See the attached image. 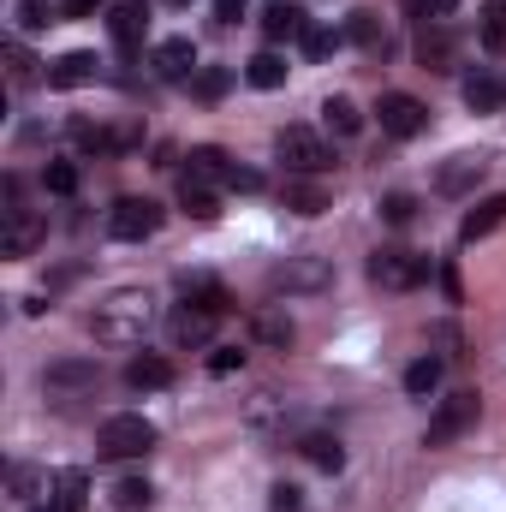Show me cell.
Here are the masks:
<instances>
[{
	"label": "cell",
	"mask_w": 506,
	"mask_h": 512,
	"mask_svg": "<svg viewBox=\"0 0 506 512\" xmlns=\"http://www.w3.org/2000/svg\"><path fill=\"white\" fill-rule=\"evenodd\" d=\"M149 328H155V298H149L143 286L108 292V298L96 304V316H90V334H96L102 346H143Z\"/></svg>",
	"instance_id": "obj_1"
},
{
	"label": "cell",
	"mask_w": 506,
	"mask_h": 512,
	"mask_svg": "<svg viewBox=\"0 0 506 512\" xmlns=\"http://www.w3.org/2000/svg\"><path fill=\"white\" fill-rule=\"evenodd\" d=\"M477 417H483V399H477L471 387L447 393V399L435 405V417H429V435H423V447H453L465 429H477Z\"/></svg>",
	"instance_id": "obj_2"
},
{
	"label": "cell",
	"mask_w": 506,
	"mask_h": 512,
	"mask_svg": "<svg viewBox=\"0 0 506 512\" xmlns=\"http://www.w3.org/2000/svg\"><path fill=\"white\" fill-rule=\"evenodd\" d=\"M149 447H155V423H149V417H137V411L108 417V423H102V435H96V453H102V459H143Z\"/></svg>",
	"instance_id": "obj_3"
},
{
	"label": "cell",
	"mask_w": 506,
	"mask_h": 512,
	"mask_svg": "<svg viewBox=\"0 0 506 512\" xmlns=\"http://www.w3.org/2000/svg\"><path fill=\"white\" fill-rule=\"evenodd\" d=\"M274 155H280V167H286V173H310V179L334 167V149H328L310 126H286L280 137H274Z\"/></svg>",
	"instance_id": "obj_4"
},
{
	"label": "cell",
	"mask_w": 506,
	"mask_h": 512,
	"mask_svg": "<svg viewBox=\"0 0 506 512\" xmlns=\"http://www.w3.org/2000/svg\"><path fill=\"white\" fill-rule=\"evenodd\" d=\"M370 280H376L381 292H411V286L429 280V256L399 251V245H381V251L370 256Z\"/></svg>",
	"instance_id": "obj_5"
},
{
	"label": "cell",
	"mask_w": 506,
	"mask_h": 512,
	"mask_svg": "<svg viewBox=\"0 0 506 512\" xmlns=\"http://www.w3.org/2000/svg\"><path fill=\"white\" fill-rule=\"evenodd\" d=\"M328 280H334V268H328V256H316V251L286 256V262L268 274V286H274V292H286V298H292V292H322Z\"/></svg>",
	"instance_id": "obj_6"
},
{
	"label": "cell",
	"mask_w": 506,
	"mask_h": 512,
	"mask_svg": "<svg viewBox=\"0 0 506 512\" xmlns=\"http://www.w3.org/2000/svg\"><path fill=\"white\" fill-rule=\"evenodd\" d=\"M155 227H161V203H149V197H120V203L108 209V233L126 239V245L149 239Z\"/></svg>",
	"instance_id": "obj_7"
},
{
	"label": "cell",
	"mask_w": 506,
	"mask_h": 512,
	"mask_svg": "<svg viewBox=\"0 0 506 512\" xmlns=\"http://www.w3.org/2000/svg\"><path fill=\"white\" fill-rule=\"evenodd\" d=\"M376 120L387 137H417V131L429 126V108L417 102V96H405V90H387L376 102Z\"/></svg>",
	"instance_id": "obj_8"
},
{
	"label": "cell",
	"mask_w": 506,
	"mask_h": 512,
	"mask_svg": "<svg viewBox=\"0 0 506 512\" xmlns=\"http://www.w3.org/2000/svg\"><path fill=\"white\" fill-rule=\"evenodd\" d=\"M280 203L292 215H322V209H334V191L322 179H310V173H286L280 179Z\"/></svg>",
	"instance_id": "obj_9"
},
{
	"label": "cell",
	"mask_w": 506,
	"mask_h": 512,
	"mask_svg": "<svg viewBox=\"0 0 506 512\" xmlns=\"http://www.w3.org/2000/svg\"><path fill=\"white\" fill-rule=\"evenodd\" d=\"M155 78L161 84H185V78H197V48H191V36H167L161 48H155Z\"/></svg>",
	"instance_id": "obj_10"
},
{
	"label": "cell",
	"mask_w": 506,
	"mask_h": 512,
	"mask_svg": "<svg viewBox=\"0 0 506 512\" xmlns=\"http://www.w3.org/2000/svg\"><path fill=\"white\" fill-rule=\"evenodd\" d=\"M483 173H489V155H453V161L435 173V191H441V197H465V191L483 185Z\"/></svg>",
	"instance_id": "obj_11"
},
{
	"label": "cell",
	"mask_w": 506,
	"mask_h": 512,
	"mask_svg": "<svg viewBox=\"0 0 506 512\" xmlns=\"http://www.w3.org/2000/svg\"><path fill=\"white\" fill-rule=\"evenodd\" d=\"M108 30H114V48H120V54H137L143 36H149V6H143V0H120L114 18H108Z\"/></svg>",
	"instance_id": "obj_12"
},
{
	"label": "cell",
	"mask_w": 506,
	"mask_h": 512,
	"mask_svg": "<svg viewBox=\"0 0 506 512\" xmlns=\"http://www.w3.org/2000/svg\"><path fill=\"white\" fill-rule=\"evenodd\" d=\"M215 322H221L215 310H203V304H179L167 328H173L179 346H209V340H215Z\"/></svg>",
	"instance_id": "obj_13"
},
{
	"label": "cell",
	"mask_w": 506,
	"mask_h": 512,
	"mask_svg": "<svg viewBox=\"0 0 506 512\" xmlns=\"http://www.w3.org/2000/svg\"><path fill=\"white\" fill-rule=\"evenodd\" d=\"M126 387L131 393H161V387H173V364L161 352H137L126 364Z\"/></svg>",
	"instance_id": "obj_14"
},
{
	"label": "cell",
	"mask_w": 506,
	"mask_h": 512,
	"mask_svg": "<svg viewBox=\"0 0 506 512\" xmlns=\"http://www.w3.org/2000/svg\"><path fill=\"white\" fill-rule=\"evenodd\" d=\"M417 60H423L429 72H453V66H459V48H453V36L441 30V18L423 24V36H417Z\"/></svg>",
	"instance_id": "obj_15"
},
{
	"label": "cell",
	"mask_w": 506,
	"mask_h": 512,
	"mask_svg": "<svg viewBox=\"0 0 506 512\" xmlns=\"http://www.w3.org/2000/svg\"><path fill=\"white\" fill-rule=\"evenodd\" d=\"M96 72H102V60L96 54H60L54 66H48V90H78V84H96Z\"/></svg>",
	"instance_id": "obj_16"
},
{
	"label": "cell",
	"mask_w": 506,
	"mask_h": 512,
	"mask_svg": "<svg viewBox=\"0 0 506 512\" xmlns=\"http://www.w3.org/2000/svg\"><path fill=\"white\" fill-rule=\"evenodd\" d=\"M185 161H191V167H185V179H191V185H227V179H233V155H227V149H215V143L191 149Z\"/></svg>",
	"instance_id": "obj_17"
},
{
	"label": "cell",
	"mask_w": 506,
	"mask_h": 512,
	"mask_svg": "<svg viewBox=\"0 0 506 512\" xmlns=\"http://www.w3.org/2000/svg\"><path fill=\"white\" fill-rule=\"evenodd\" d=\"M465 108H471V114H501L506 108V72H477V78H465Z\"/></svg>",
	"instance_id": "obj_18"
},
{
	"label": "cell",
	"mask_w": 506,
	"mask_h": 512,
	"mask_svg": "<svg viewBox=\"0 0 506 512\" xmlns=\"http://www.w3.org/2000/svg\"><path fill=\"white\" fill-rule=\"evenodd\" d=\"M495 227H506V191H495V197H483L465 221H459V239L465 245H477V239H489Z\"/></svg>",
	"instance_id": "obj_19"
},
{
	"label": "cell",
	"mask_w": 506,
	"mask_h": 512,
	"mask_svg": "<svg viewBox=\"0 0 506 512\" xmlns=\"http://www.w3.org/2000/svg\"><path fill=\"white\" fill-rule=\"evenodd\" d=\"M304 30H310V18H304L298 6H286V0H274V6L262 12V36H268V42H292V36L304 42Z\"/></svg>",
	"instance_id": "obj_20"
},
{
	"label": "cell",
	"mask_w": 506,
	"mask_h": 512,
	"mask_svg": "<svg viewBox=\"0 0 506 512\" xmlns=\"http://www.w3.org/2000/svg\"><path fill=\"white\" fill-rule=\"evenodd\" d=\"M179 292H185V304H203V310H215V316H227V310H233L227 286H221V280H209V274H179Z\"/></svg>",
	"instance_id": "obj_21"
},
{
	"label": "cell",
	"mask_w": 506,
	"mask_h": 512,
	"mask_svg": "<svg viewBox=\"0 0 506 512\" xmlns=\"http://www.w3.org/2000/svg\"><path fill=\"white\" fill-rule=\"evenodd\" d=\"M42 387H48V393H78V387H96V364H90V358L48 364V370H42Z\"/></svg>",
	"instance_id": "obj_22"
},
{
	"label": "cell",
	"mask_w": 506,
	"mask_h": 512,
	"mask_svg": "<svg viewBox=\"0 0 506 512\" xmlns=\"http://www.w3.org/2000/svg\"><path fill=\"white\" fill-rule=\"evenodd\" d=\"M48 239V227L30 215V209H18V215H6V256H30L36 245Z\"/></svg>",
	"instance_id": "obj_23"
},
{
	"label": "cell",
	"mask_w": 506,
	"mask_h": 512,
	"mask_svg": "<svg viewBox=\"0 0 506 512\" xmlns=\"http://www.w3.org/2000/svg\"><path fill=\"white\" fill-rule=\"evenodd\" d=\"M298 453H304L316 471H328V477H334V471H346V447H340L334 435H304V441H298Z\"/></svg>",
	"instance_id": "obj_24"
},
{
	"label": "cell",
	"mask_w": 506,
	"mask_h": 512,
	"mask_svg": "<svg viewBox=\"0 0 506 512\" xmlns=\"http://www.w3.org/2000/svg\"><path fill=\"white\" fill-rule=\"evenodd\" d=\"M322 120H328L334 137H358V131H364V114H358L352 96H328V102H322Z\"/></svg>",
	"instance_id": "obj_25"
},
{
	"label": "cell",
	"mask_w": 506,
	"mask_h": 512,
	"mask_svg": "<svg viewBox=\"0 0 506 512\" xmlns=\"http://www.w3.org/2000/svg\"><path fill=\"white\" fill-rule=\"evenodd\" d=\"M346 42H358V48H370V54H387V30H381V18L370 12V6H364V12H352Z\"/></svg>",
	"instance_id": "obj_26"
},
{
	"label": "cell",
	"mask_w": 506,
	"mask_h": 512,
	"mask_svg": "<svg viewBox=\"0 0 506 512\" xmlns=\"http://www.w3.org/2000/svg\"><path fill=\"white\" fill-rule=\"evenodd\" d=\"M245 78H251L256 90H280V84H286V60H280L274 48H262L251 66H245Z\"/></svg>",
	"instance_id": "obj_27"
},
{
	"label": "cell",
	"mask_w": 506,
	"mask_h": 512,
	"mask_svg": "<svg viewBox=\"0 0 506 512\" xmlns=\"http://www.w3.org/2000/svg\"><path fill=\"white\" fill-rule=\"evenodd\" d=\"M477 30H483V48H489L495 60H506V0H489V6H483V24H477Z\"/></svg>",
	"instance_id": "obj_28"
},
{
	"label": "cell",
	"mask_w": 506,
	"mask_h": 512,
	"mask_svg": "<svg viewBox=\"0 0 506 512\" xmlns=\"http://www.w3.org/2000/svg\"><path fill=\"white\" fill-rule=\"evenodd\" d=\"M179 203H185V215H191V221H215V215H221V197H215L209 185H191V179L179 185Z\"/></svg>",
	"instance_id": "obj_29"
},
{
	"label": "cell",
	"mask_w": 506,
	"mask_h": 512,
	"mask_svg": "<svg viewBox=\"0 0 506 512\" xmlns=\"http://www.w3.org/2000/svg\"><path fill=\"white\" fill-rule=\"evenodd\" d=\"M191 90H197L203 102H221V96L233 90V72H227V66H197V78H191Z\"/></svg>",
	"instance_id": "obj_30"
},
{
	"label": "cell",
	"mask_w": 506,
	"mask_h": 512,
	"mask_svg": "<svg viewBox=\"0 0 506 512\" xmlns=\"http://www.w3.org/2000/svg\"><path fill=\"white\" fill-rule=\"evenodd\" d=\"M441 364H447V358H417V364L405 370V393H417V399L435 393V387H441Z\"/></svg>",
	"instance_id": "obj_31"
},
{
	"label": "cell",
	"mask_w": 506,
	"mask_h": 512,
	"mask_svg": "<svg viewBox=\"0 0 506 512\" xmlns=\"http://www.w3.org/2000/svg\"><path fill=\"white\" fill-rule=\"evenodd\" d=\"M84 495H90V477L84 471H66L60 477V495H54V512H84Z\"/></svg>",
	"instance_id": "obj_32"
},
{
	"label": "cell",
	"mask_w": 506,
	"mask_h": 512,
	"mask_svg": "<svg viewBox=\"0 0 506 512\" xmlns=\"http://www.w3.org/2000/svg\"><path fill=\"white\" fill-rule=\"evenodd\" d=\"M256 340L274 346V352H286V346H292V322H286L280 310H268V316H256Z\"/></svg>",
	"instance_id": "obj_33"
},
{
	"label": "cell",
	"mask_w": 506,
	"mask_h": 512,
	"mask_svg": "<svg viewBox=\"0 0 506 512\" xmlns=\"http://www.w3.org/2000/svg\"><path fill=\"white\" fill-rule=\"evenodd\" d=\"M149 501H155V489H149L143 477H126V483H114V507H120V512H143Z\"/></svg>",
	"instance_id": "obj_34"
},
{
	"label": "cell",
	"mask_w": 506,
	"mask_h": 512,
	"mask_svg": "<svg viewBox=\"0 0 506 512\" xmlns=\"http://www.w3.org/2000/svg\"><path fill=\"white\" fill-rule=\"evenodd\" d=\"M340 42H346V30H322V24H310V30H304V54H310V60H328Z\"/></svg>",
	"instance_id": "obj_35"
},
{
	"label": "cell",
	"mask_w": 506,
	"mask_h": 512,
	"mask_svg": "<svg viewBox=\"0 0 506 512\" xmlns=\"http://www.w3.org/2000/svg\"><path fill=\"white\" fill-rule=\"evenodd\" d=\"M381 221H393V227L417 221V197H411V191H387V197H381Z\"/></svg>",
	"instance_id": "obj_36"
},
{
	"label": "cell",
	"mask_w": 506,
	"mask_h": 512,
	"mask_svg": "<svg viewBox=\"0 0 506 512\" xmlns=\"http://www.w3.org/2000/svg\"><path fill=\"white\" fill-rule=\"evenodd\" d=\"M42 185H48L54 197H72V191H78V167H72V161H48V173H42Z\"/></svg>",
	"instance_id": "obj_37"
},
{
	"label": "cell",
	"mask_w": 506,
	"mask_h": 512,
	"mask_svg": "<svg viewBox=\"0 0 506 512\" xmlns=\"http://www.w3.org/2000/svg\"><path fill=\"white\" fill-rule=\"evenodd\" d=\"M30 72H36L30 48H24V42H6V78H12V84H30Z\"/></svg>",
	"instance_id": "obj_38"
},
{
	"label": "cell",
	"mask_w": 506,
	"mask_h": 512,
	"mask_svg": "<svg viewBox=\"0 0 506 512\" xmlns=\"http://www.w3.org/2000/svg\"><path fill=\"white\" fill-rule=\"evenodd\" d=\"M268 512H304V489L298 483H274L268 489Z\"/></svg>",
	"instance_id": "obj_39"
},
{
	"label": "cell",
	"mask_w": 506,
	"mask_h": 512,
	"mask_svg": "<svg viewBox=\"0 0 506 512\" xmlns=\"http://www.w3.org/2000/svg\"><path fill=\"white\" fill-rule=\"evenodd\" d=\"M239 364H245V352H239V346H215V352H209V370H215V376H233Z\"/></svg>",
	"instance_id": "obj_40"
},
{
	"label": "cell",
	"mask_w": 506,
	"mask_h": 512,
	"mask_svg": "<svg viewBox=\"0 0 506 512\" xmlns=\"http://www.w3.org/2000/svg\"><path fill=\"white\" fill-rule=\"evenodd\" d=\"M405 6H411V18H423V24H429V18H447L459 0H405Z\"/></svg>",
	"instance_id": "obj_41"
},
{
	"label": "cell",
	"mask_w": 506,
	"mask_h": 512,
	"mask_svg": "<svg viewBox=\"0 0 506 512\" xmlns=\"http://www.w3.org/2000/svg\"><path fill=\"white\" fill-rule=\"evenodd\" d=\"M18 24H24V30H42V24H48V6H42V0H24V6H18Z\"/></svg>",
	"instance_id": "obj_42"
},
{
	"label": "cell",
	"mask_w": 506,
	"mask_h": 512,
	"mask_svg": "<svg viewBox=\"0 0 506 512\" xmlns=\"http://www.w3.org/2000/svg\"><path fill=\"white\" fill-rule=\"evenodd\" d=\"M227 191H262V173H251V167H239V161H233V179H227Z\"/></svg>",
	"instance_id": "obj_43"
},
{
	"label": "cell",
	"mask_w": 506,
	"mask_h": 512,
	"mask_svg": "<svg viewBox=\"0 0 506 512\" xmlns=\"http://www.w3.org/2000/svg\"><path fill=\"white\" fill-rule=\"evenodd\" d=\"M215 18H221V24H239V18H245V0H215Z\"/></svg>",
	"instance_id": "obj_44"
},
{
	"label": "cell",
	"mask_w": 506,
	"mask_h": 512,
	"mask_svg": "<svg viewBox=\"0 0 506 512\" xmlns=\"http://www.w3.org/2000/svg\"><path fill=\"white\" fill-rule=\"evenodd\" d=\"M96 6H102V0H66V6H60V12H66V18H90V12H96Z\"/></svg>",
	"instance_id": "obj_45"
},
{
	"label": "cell",
	"mask_w": 506,
	"mask_h": 512,
	"mask_svg": "<svg viewBox=\"0 0 506 512\" xmlns=\"http://www.w3.org/2000/svg\"><path fill=\"white\" fill-rule=\"evenodd\" d=\"M30 512H54V507H30Z\"/></svg>",
	"instance_id": "obj_46"
},
{
	"label": "cell",
	"mask_w": 506,
	"mask_h": 512,
	"mask_svg": "<svg viewBox=\"0 0 506 512\" xmlns=\"http://www.w3.org/2000/svg\"><path fill=\"white\" fill-rule=\"evenodd\" d=\"M173 6H191V0H173Z\"/></svg>",
	"instance_id": "obj_47"
},
{
	"label": "cell",
	"mask_w": 506,
	"mask_h": 512,
	"mask_svg": "<svg viewBox=\"0 0 506 512\" xmlns=\"http://www.w3.org/2000/svg\"><path fill=\"white\" fill-rule=\"evenodd\" d=\"M60 6H66V0H60Z\"/></svg>",
	"instance_id": "obj_48"
}]
</instances>
